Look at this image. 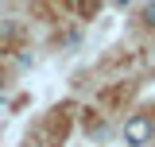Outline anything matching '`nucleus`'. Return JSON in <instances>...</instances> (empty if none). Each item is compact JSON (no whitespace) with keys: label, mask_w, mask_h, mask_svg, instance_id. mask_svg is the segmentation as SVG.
Segmentation results:
<instances>
[{"label":"nucleus","mask_w":155,"mask_h":147,"mask_svg":"<svg viewBox=\"0 0 155 147\" xmlns=\"http://www.w3.org/2000/svg\"><path fill=\"white\" fill-rule=\"evenodd\" d=\"M155 136V120L147 112H132L128 120H124V143L128 147H147Z\"/></svg>","instance_id":"obj_1"},{"label":"nucleus","mask_w":155,"mask_h":147,"mask_svg":"<svg viewBox=\"0 0 155 147\" xmlns=\"http://www.w3.org/2000/svg\"><path fill=\"white\" fill-rule=\"evenodd\" d=\"M143 23H147V27H155V0L143 8Z\"/></svg>","instance_id":"obj_2"},{"label":"nucleus","mask_w":155,"mask_h":147,"mask_svg":"<svg viewBox=\"0 0 155 147\" xmlns=\"http://www.w3.org/2000/svg\"><path fill=\"white\" fill-rule=\"evenodd\" d=\"M113 4H116V8H128V4H132V0H113Z\"/></svg>","instance_id":"obj_3"}]
</instances>
